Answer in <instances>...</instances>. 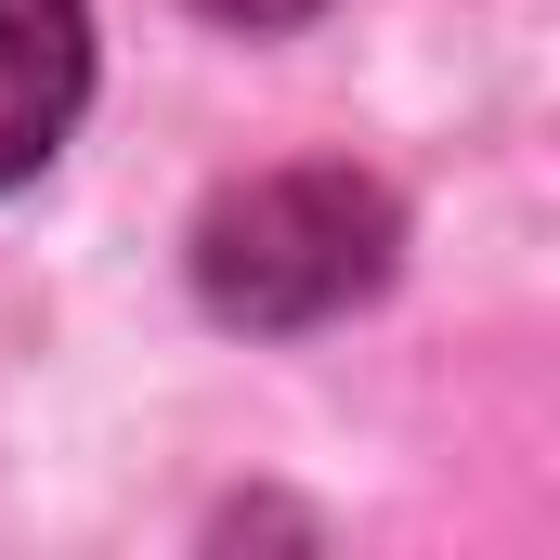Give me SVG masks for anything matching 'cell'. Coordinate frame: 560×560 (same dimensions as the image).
<instances>
[{
    "instance_id": "6da1fadb",
    "label": "cell",
    "mask_w": 560,
    "mask_h": 560,
    "mask_svg": "<svg viewBox=\"0 0 560 560\" xmlns=\"http://www.w3.org/2000/svg\"><path fill=\"white\" fill-rule=\"evenodd\" d=\"M392 248H405V209L365 170H339V156L248 170L196 209V300L222 326H326L392 287Z\"/></svg>"
},
{
    "instance_id": "7a4b0ae2",
    "label": "cell",
    "mask_w": 560,
    "mask_h": 560,
    "mask_svg": "<svg viewBox=\"0 0 560 560\" xmlns=\"http://www.w3.org/2000/svg\"><path fill=\"white\" fill-rule=\"evenodd\" d=\"M92 92V0H0V183H26Z\"/></svg>"
},
{
    "instance_id": "3957f363",
    "label": "cell",
    "mask_w": 560,
    "mask_h": 560,
    "mask_svg": "<svg viewBox=\"0 0 560 560\" xmlns=\"http://www.w3.org/2000/svg\"><path fill=\"white\" fill-rule=\"evenodd\" d=\"M196 13H209V26H248V39H261V26H300V13H326V0H196Z\"/></svg>"
}]
</instances>
